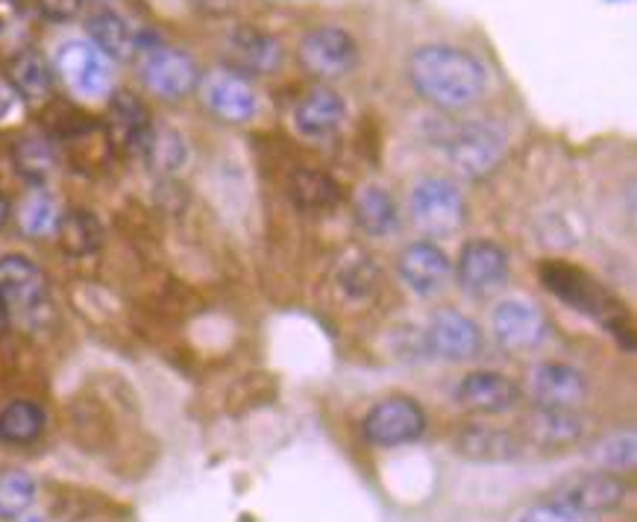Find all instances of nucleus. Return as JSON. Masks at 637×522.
Wrapping results in <instances>:
<instances>
[{"mask_svg":"<svg viewBox=\"0 0 637 522\" xmlns=\"http://www.w3.org/2000/svg\"><path fill=\"white\" fill-rule=\"evenodd\" d=\"M450 259L441 247L432 241H418L402 250L400 255V276L402 282L420 296L438 294L444 282L450 279Z\"/></svg>","mask_w":637,"mask_h":522,"instance_id":"aec40b11","label":"nucleus"},{"mask_svg":"<svg viewBox=\"0 0 637 522\" xmlns=\"http://www.w3.org/2000/svg\"><path fill=\"white\" fill-rule=\"evenodd\" d=\"M427 352L446 361H471L482 352V329L462 312L444 308L429 323Z\"/></svg>","mask_w":637,"mask_h":522,"instance_id":"f8f14e48","label":"nucleus"},{"mask_svg":"<svg viewBox=\"0 0 637 522\" xmlns=\"http://www.w3.org/2000/svg\"><path fill=\"white\" fill-rule=\"evenodd\" d=\"M517 522H582V520H579L576 514L564 511L561 505H555V502H543V505H532L529 511H523Z\"/></svg>","mask_w":637,"mask_h":522,"instance_id":"f704fd0d","label":"nucleus"},{"mask_svg":"<svg viewBox=\"0 0 637 522\" xmlns=\"http://www.w3.org/2000/svg\"><path fill=\"white\" fill-rule=\"evenodd\" d=\"M56 238L68 255H91L104 244V227L91 211L71 209L56 224Z\"/></svg>","mask_w":637,"mask_h":522,"instance_id":"bb28decb","label":"nucleus"},{"mask_svg":"<svg viewBox=\"0 0 637 522\" xmlns=\"http://www.w3.org/2000/svg\"><path fill=\"white\" fill-rule=\"evenodd\" d=\"M141 156L150 167H156L162 174H174L185 165L188 159V148H185V139L176 130H150L144 148H141Z\"/></svg>","mask_w":637,"mask_h":522,"instance_id":"c756f323","label":"nucleus"},{"mask_svg":"<svg viewBox=\"0 0 637 522\" xmlns=\"http://www.w3.org/2000/svg\"><path fill=\"white\" fill-rule=\"evenodd\" d=\"M458 285L473 296H485L497 291L508 279V255L494 241H467L455 261Z\"/></svg>","mask_w":637,"mask_h":522,"instance_id":"9b49d317","label":"nucleus"},{"mask_svg":"<svg viewBox=\"0 0 637 522\" xmlns=\"http://www.w3.org/2000/svg\"><path fill=\"white\" fill-rule=\"evenodd\" d=\"M9 83L18 88V95L24 97L26 104H44L53 91V70L42 53L21 51L9 65Z\"/></svg>","mask_w":637,"mask_h":522,"instance_id":"393cba45","label":"nucleus"},{"mask_svg":"<svg viewBox=\"0 0 637 522\" xmlns=\"http://www.w3.org/2000/svg\"><path fill=\"white\" fill-rule=\"evenodd\" d=\"M455 455L473 464H508L523 455V441L503 426L488 423H467L453 437Z\"/></svg>","mask_w":637,"mask_h":522,"instance_id":"ddd939ff","label":"nucleus"},{"mask_svg":"<svg viewBox=\"0 0 637 522\" xmlns=\"http://www.w3.org/2000/svg\"><path fill=\"white\" fill-rule=\"evenodd\" d=\"M35 502V481L21 470H12L0 476V516L3 520H15L26 514Z\"/></svg>","mask_w":637,"mask_h":522,"instance_id":"2f4dec72","label":"nucleus"},{"mask_svg":"<svg viewBox=\"0 0 637 522\" xmlns=\"http://www.w3.org/2000/svg\"><path fill=\"white\" fill-rule=\"evenodd\" d=\"M56 74L77 97L97 100L112 91V59L88 39H71L56 51Z\"/></svg>","mask_w":637,"mask_h":522,"instance_id":"39448f33","label":"nucleus"},{"mask_svg":"<svg viewBox=\"0 0 637 522\" xmlns=\"http://www.w3.org/2000/svg\"><path fill=\"white\" fill-rule=\"evenodd\" d=\"M626 499V481L614 472H585V476H576V479L564 481L561 488L552 490V499L555 505H561L570 514L594 516V514H608L614 508L623 505Z\"/></svg>","mask_w":637,"mask_h":522,"instance_id":"1a4fd4ad","label":"nucleus"},{"mask_svg":"<svg viewBox=\"0 0 637 522\" xmlns=\"http://www.w3.org/2000/svg\"><path fill=\"white\" fill-rule=\"evenodd\" d=\"M203 97L212 112L227 123L253 121L259 112V97L253 86L238 74H212L203 86Z\"/></svg>","mask_w":637,"mask_h":522,"instance_id":"6ab92c4d","label":"nucleus"},{"mask_svg":"<svg viewBox=\"0 0 637 522\" xmlns=\"http://www.w3.org/2000/svg\"><path fill=\"white\" fill-rule=\"evenodd\" d=\"M291 197H294L300 209L326 211L341 200V192L326 174L303 167V171L291 176Z\"/></svg>","mask_w":637,"mask_h":522,"instance_id":"c85d7f7f","label":"nucleus"},{"mask_svg":"<svg viewBox=\"0 0 637 522\" xmlns=\"http://www.w3.org/2000/svg\"><path fill=\"white\" fill-rule=\"evenodd\" d=\"M446 159L464 180H485L506 159V135L488 121H467L446 139Z\"/></svg>","mask_w":637,"mask_h":522,"instance_id":"20e7f679","label":"nucleus"},{"mask_svg":"<svg viewBox=\"0 0 637 522\" xmlns=\"http://www.w3.org/2000/svg\"><path fill=\"white\" fill-rule=\"evenodd\" d=\"M86 26L88 42L95 44L100 53H106L112 62H127L141 51L139 33L132 30L127 18L112 12V9H97L95 15L88 18Z\"/></svg>","mask_w":637,"mask_h":522,"instance_id":"412c9836","label":"nucleus"},{"mask_svg":"<svg viewBox=\"0 0 637 522\" xmlns=\"http://www.w3.org/2000/svg\"><path fill=\"white\" fill-rule=\"evenodd\" d=\"M411 218L429 238H450L464 227V197L455 183L429 176L411 192Z\"/></svg>","mask_w":637,"mask_h":522,"instance_id":"423d86ee","label":"nucleus"},{"mask_svg":"<svg viewBox=\"0 0 637 522\" xmlns=\"http://www.w3.org/2000/svg\"><path fill=\"white\" fill-rule=\"evenodd\" d=\"M0 296L7 303L9 317L24 326H42L51 317V287L42 268L26 255L0 259Z\"/></svg>","mask_w":637,"mask_h":522,"instance_id":"7ed1b4c3","label":"nucleus"},{"mask_svg":"<svg viewBox=\"0 0 637 522\" xmlns=\"http://www.w3.org/2000/svg\"><path fill=\"white\" fill-rule=\"evenodd\" d=\"M300 65L317 79H338L347 77L349 70L358 65V44L356 39L341 30V26H315L312 33L303 35L298 47Z\"/></svg>","mask_w":637,"mask_h":522,"instance_id":"0eeeda50","label":"nucleus"},{"mask_svg":"<svg viewBox=\"0 0 637 522\" xmlns=\"http://www.w3.org/2000/svg\"><path fill=\"white\" fill-rule=\"evenodd\" d=\"M409 79L427 104L441 112H462L479 104L488 70L473 53L455 44H427L411 53Z\"/></svg>","mask_w":637,"mask_h":522,"instance_id":"f257e3e1","label":"nucleus"},{"mask_svg":"<svg viewBox=\"0 0 637 522\" xmlns=\"http://www.w3.org/2000/svg\"><path fill=\"white\" fill-rule=\"evenodd\" d=\"M7 220H9V203L3 200V194H0V229L7 227Z\"/></svg>","mask_w":637,"mask_h":522,"instance_id":"4c0bfd02","label":"nucleus"},{"mask_svg":"<svg viewBox=\"0 0 637 522\" xmlns=\"http://www.w3.org/2000/svg\"><path fill=\"white\" fill-rule=\"evenodd\" d=\"M141 77L153 95L165 97V100H183L197 86V65L188 53L176 51V47H153L144 53Z\"/></svg>","mask_w":637,"mask_h":522,"instance_id":"9d476101","label":"nucleus"},{"mask_svg":"<svg viewBox=\"0 0 637 522\" xmlns=\"http://www.w3.org/2000/svg\"><path fill=\"white\" fill-rule=\"evenodd\" d=\"M42 405H35L30 400L9 402L7 409L0 411V444L7 446H30L35 444L44 432Z\"/></svg>","mask_w":637,"mask_h":522,"instance_id":"a878e982","label":"nucleus"},{"mask_svg":"<svg viewBox=\"0 0 637 522\" xmlns=\"http://www.w3.org/2000/svg\"><path fill=\"white\" fill-rule=\"evenodd\" d=\"M347 121V104L335 88L315 86L294 106V127L306 139H330Z\"/></svg>","mask_w":637,"mask_h":522,"instance_id":"a211bd4d","label":"nucleus"},{"mask_svg":"<svg viewBox=\"0 0 637 522\" xmlns=\"http://www.w3.org/2000/svg\"><path fill=\"white\" fill-rule=\"evenodd\" d=\"M229 53H233L238 68L256 70V74H268L282 59V47L277 44V39L259 33L253 26H238L229 39Z\"/></svg>","mask_w":637,"mask_h":522,"instance_id":"5701e85b","label":"nucleus"},{"mask_svg":"<svg viewBox=\"0 0 637 522\" xmlns=\"http://www.w3.org/2000/svg\"><path fill=\"white\" fill-rule=\"evenodd\" d=\"M15 165L21 171V176H26L33 185L51 183V176L56 174V150L47 139L42 135H26L15 144Z\"/></svg>","mask_w":637,"mask_h":522,"instance_id":"cd10ccee","label":"nucleus"},{"mask_svg":"<svg viewBox=\"0 0 637 522\" xmlns=\"http://www.w3.org/2000/svg\"><path fill=\"white\" fill-rule=\"evenodd\" d=\"M494 331H497V340L508 352H529V349L541 347L547 331H550V323L543 317L535 305L520 303V300H506L494 308Z\"/></svg>","mask_w":637,"mask_h":522,"instance_id":"2eb2a0df","label":"nucleus"},{"mask_svg":"<svg viewBox=\"0 0 637 522\" xmlns=\"http://www.w3.org/2000/svg\"><path fill=\"white\" fill-rule=\"evenodd\" d=\"M591 455H594L596 464H603L605 470H614V472L631 470V467H635V458H637L635 432H620V435L605 437L603 444L596 446Z\"/></svg>","mask_w":637,"mask_h":522,"instance_id":"473e14b6","label":"nucleus"},{"mask_svg":"<svg viewBox=\"0 0 637 522\" xmlns=\"http://www.w3.org/2000/svg\"><path fill=\"white\" fill-rule=\"evenodd\" d=\"M60 218H62L60 206H56V200H53L47 192H42V188L30 194L24 200V206H21V211H18V224H21V229H24L26 236L33 238H44L51 236V232H56Z\"/></svg>","mask_w":637,"mask_h":522,"instance_id":"7c9ffc66","label":"nucleus"},{"mask_svg":"<svg viewBox=\"0 0 637 522\" xmlns=\"http://www.w3.org/2000/svg\"><path fill=\"white\" fill-rule=\"evenodd\" d=\"M9 323V312H7V303H3V296H0V329Z\"/></svg>","mask_w":637,"mask_h":522,"instance_id":"58836bf2","label":"nucleus"},{"mask_svg":"<svg viewBox=\"0 0 637 522\" xmlns=\"http://www.w3.org/2000/svg\"><path fill=\"white\" fill-rule=\"evenodd\" d=\"M361 432H365L367 444L385 446V449L414 444L427 432V414L409 396H391V400L376 402L374 409L367 411Z\"/></svg>","mask_w":637,"mask_h":522,"instance_id":"6e6552de","label":"nucleus"},{"mask_svg":"<svg viewBox=\"0 0 637 522\" xmlns=\"http://www.w3.org/2000/svg\"><path fill=\"white\" fill-rule=\"evenodd\" d=\"M356 220L367 236L385 238L400 227V211H397V203L385 188L367 185L356 197Z\"/></svg>","mask_w":637,"mask_h":522,"instance_id":"b1692460","label":"nucleus"},{"mask_svg":"<svg viewBox=\"0 0 637 522\" xmlns=\"http://www.w3.org/2000/svg\"><path fill=\"white\" fill-rule=\"evenodd\" d=\"M455 400L462 402V409L473 411V414H506L517 405L520 391L517 384L503 373L494 370H479V373L464 376Z\"/></svg>","mask_w":637,"mask_h":522,"instance_id":"f3484780","label":"nucleus"},{"mask_svg":"<svg viewBox=\"0 0 637 522\" xmlns=\"http://www.w3.org/2000/svg\"><path fill=\"white\" fill-rule=\"evenodd\" d=\"M26 115V100L18 95V88L9 83V77L0 74V130L7 127H18L24 121Z\"/></svg>","mask_w":637,"mask_h":522,"instance_id":"72a5a7b5","label":"nucleus"},{"mask_svg":"<svg viewBox=\"0 0 637 522\" xmlns=\"http://www.w3.org/2000/svg\"><path fill=\"white\" fill-rule=\"evenodd\" d=\"M39 9H42L47 18H56V21H68L79 12V3L83 0H35Z\"/></svg>","mask_w":637,"mask_h":522,"instance_id":"e433bc0d","label":"nucleus"},{"mask_svg":"<svg viewBox=\"0 0 637 522\" xmlns=\"http://www.w3.org/2000/svg\"><path fill=\"white\" fill-rule=\"evenodd\" d=\"M532 391L535 405H547V409H579L587 400V379L582 370L559 361H547L532 370Z\"/></svg>","mask_w":637,"mask_h":522,"instance_id":"dca6fc26","label":"nucleus"},{"mask_svg":"<svg viewBox=\"0 0 637 522\" xmlns=\"http://www.w3.org/2000/svg\"><path fill=\"white\" fill-rule=\"evenodd\" d=\"M344 287L356 291L358 296L370 294V287H374V270H370V264H367V261H356V264L344 273Z\"/></svg>","mask_w":637,"mask_h":522,"instance_id":"c9c22d12","label":"nucleus"},{"mask_svg":"<svg viewBox=\"0 0 637 522\" xmlns=\"http://www.w3.org/2000/svg\"><path fill=\"white\" fill-rule=\"evenodd\" d=\"M109 139L123 150H136L141 153L144 141H148L153 123H150V115L144 109L136 95H115L112 104H109Z\"/></svg>","mask_w":637,"mask_h":522,"instance_id":"4be33fe9","label":"nucleus"},{"mask_svg":"<svg viewBox=\"0 0 637 522\" xmlns=\"http://www.w3.org/2000/svg\"><path fill=\"white\" fill-rule=\"evenodd\" d=\"M543 287L555 294L561 303L576 308L591 320L603 323L605 329L614 331L617 338L629 335V317H626V305L617 296L596 282L591 273L573 268L568 261H543L538 270Z\"/></svg>","mask_w":637,"mask_h":522,"instance_id":"f03ea898","label":"nucleus"},{"mask_svg":"<svg viewBox=\"0 0 637 522\" xmlns=\"http://www.w3.org/2000/svg\"><path fill=\"white\" fill-rule=\"evenodd\" d=\"M523 441L538 446V449H568L576 446L585 435V420L579 417L573 409H547V405H535L532 411H526L523 420Z\"/></svg>","mask_w":637,"mask_h":522,"instance_id":"4468645a","label":"nucleus"}]
</instances>
